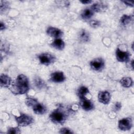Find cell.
Wrapping results in <instances>:
<instances>
[{
	"instance_id": "cell-15",
	"label": "cell",
	"mask_w": 134,
	"mask_h": 134,
	"mask_svg": "<svg viewBox=\"0 0 134 134\" xmlns=\"http://www.w3.org/2000/svg\"><path fill=\"white\" fill-rule=\"evenodd\" d=\"M51 46L57 50H62L64 48L65 43L61 39L57 38L51 43Z\"/></svg>"
},
{
	"instance_id": "cell-17",
	"label": "cell",
	"mask_w": 134,
	"mask_h": 134,
	"mask_svg": "<svg viewBox=\"0 0 134 134\" xmlns=\"http://www.w3.org/2000/svg\"><path fill=\"white\" fill-rule=\"evenodd\" d=\"M120 83L121 84L122 86L126 88H128L131 87L132 85L133 81L131 77H122L120 80Z\"/></svg>"
},
{
	"instance_id": "cell-11",
	"label": "cell",
	"mask_w": 134,
	"mask_h": 134,
	"mask_svg": "<svg viewBox=\"0 0 134 134\" xmlns=\"http://www.w3.org/2000/svg\"><path fill=\"white\" fill-rule=\"evenodd\" d=\"M80 99L81 106L83 109L86 111H90L94 108V104L91 100L86 97L81 98Z\"/></svg>"
},
{
	"instance_id": "cell-10",
	"label": "cell",
	"mask_w": 134,
	"mask_h": 134,
	"mask_svg": "<svg viewBox=\"0 0 134 134\" xmlns=\"http://www.w3.org/2000/svg\"><path fill=\"white\" fill-rule=\"evenodd\" d=\"M46 32L48 35L55 39L59 38L63 35V32L60 29L53 27H49Z\"/></svg>"
},
{
	"instance_id": "cell-21",
	"label": "cell",
	"mask_w": 134,
	"mask_h": 134,
	"mask_svg": "<svg viewBox=\"0 0 134 134\" xmlns=\"http://www.w3.org/2000/svg\"><path fill=\"white\" fill-rule=\"evenodd\" d=\"M34 83L36 87L38 89H42L46 86L45 83L42 79L39 77H36L34 79Z\"/></svg>"
},
{
	"instance_id": "cell-2",
	"label": "cell",
	"mask_w": 134,
	"mask_h": 134,
	"mask_svg": "<svg viewBox=\"0 0 134 134\" xmlns=\"http://www.w3.org/2000/svg\"><path fill=\"white\" fill-rule=\"evenodd\" d=\"M49 118L51 121L55 124H62L66 119V114L62 109L59 108L50 114Z\"/></svg>"
},
{
	"instance_id": "cell-27",
	"label": "cell",
	"mask_w": 134,
	"mask_h": 134,
	"mask_svg": "<svg viewBox=\"0 0 134 134\" xmlns=\"http://www.w3.org/2000/svg\"><path fill=\"white\" fill-rule=\"evenodd\" d=\"M60 133H72L73 132L67 128H62L59 132Z\"/></svg>"
},
{
	"instance_id": "cell-23",
	"label": "cell",
	"mask_w": 134,
	"mask_h": 134,
	"mask_svg": "<svg viewBox=\"0 0 134 134\" xmlns=\"http://www.w3.org/2000/svg\"><path fill=\"white\" fill-rule=\"evenodd\" d=\"M38 101L37 99L31 98V97H27L25 99V103L27 106L29 107H32Z\"/></svg>"
},
{
	"instance_id": "cell-6",
	"label": "cell",
	"mask_w": 134,
	"mask_h": 134,
	"mask_svg": "<svg viewBox=\"0 0 134 134\" xmlns=\"http://www.w3.org/2000/svg\"><path fill=\"white\" fill-rule=\"evenodd\" d=\"M104 61L102 58H96L90 62L91 68L95 71H99L104 67Z\"/></svg>"
},
{
	"instance_id": "cell-5",
	"label": "cell",
	"mask_w": 134,
	"mask_h": 134,
	"mask_svg": "<svg viewBox=\"0 0 134 134\" xmlns=\"http://www.w3.org/2000/svg\"><path fill=\"white\" fill-rule=\"evenodd\" d=\"M132 126V120L130 118H125L118 121V128L122 131L130 130Z\"/></svg>"
},
{
	"instance_id": "cell-1",
	"label": "cell",
	"mask_w": 134,
	"mask_h": 134,
	"mask_svg": "<svg viewBox=\"0 0 134 134\" xmlns=\"http://www.w3.org/2000/svg\"><path fill=\"white\" fill-rule=\"evenodd\" d=\"M29 90V85L28 79L27 76L24 74H19L18 75L10 88L12 92L16 95L24 94L26 93Z\"/></svg>"
},
{
	"instance_id": "cell-24",
	"label": "cell",
	"mask_w": 134,
	"mask_h": 134,
	"mask_svg": "<svg viewBox=\"0 0 134 134\" xmlns=\"http://www.w3.org/2000/svg\"><path fill=\"white\" fill-rule=\"evenodd\" d=\"M7 133L10 134H17L20 133V131L18 127H12L8 129Z\"/></svg>"
},
{
	"instance_id": "cell-29",
	"label": "cell",
	"mask_w": 134,
	"mask_h": 134,
	"mask_svg": "<svg viewBox=\"0 0 134 134\" xmlns=\"http://www.w3.org/2000/svg\"><path fill=\"white\" fill-rule=\"evenodd\" d=\"M80 2L83 4H88L92 3V1L91 0H81Z\"/></svg>"
},
{
	"instance_id": "cell-8",
	"label": "cell",
	"mask_w": 134,
	"mask_h": 134,
	"mask_svg": "<svg viewBox=\"0 0 134 134\" xmlns=\"http://www.w3.org/2000/svg\"><path fill=\"white\" fill-rule=\"evenodd\" d=\"M116 56L118 61L124 62L128 61L130 54L127 51H124L121 50L119 48H117L116 51Z\"/></svg>"
},
{
	"instance_id": "cell-26",
	"label": "cell",
	"mask_w": 134,
	"mask_h": 134,
	"mask_svg": "<svg viewBox=\"0 0 134 134\" xmlns=\"http://www.w3.org/2000/svg\"><path fill=\"white\" fill-rule=\"evenodd\" d=\"M121 104L119 102H116L114 104V106L113 107L114 110L115 111H117L121 109Z\"/></svg>"
},
{
	"instance_id": "cell-7",
	"label": "cell",
	"mask_w": 134,
	"mask_h": 134,
	"mask_svg": "<svg viewBox=\"0 0 134 134\" xmlns=\"http://www.w3.org/2000/svg\"><path fill=\"white\" fill-rule=\"evenodd\" d=\"M50 80L54 83H61L65 81V76L62 72L57 71L51 74Z\"/></svg>"
},
{
	"instance_id": "cell-13",
	"label": "cell",
	"mask_w": 134,
	"mask_h": 134,
	"mask_svg": "<svg viewBox=\"0 0 134 134\" xmlns=\"http://www.w3.org/2000/svg\"><path fill=\"white\" fill-rule=\"evenodd\" d=\"M91 9L94 12H103L106 10L107 6L103 3H96L91 6Z\"/></svg>"
},
{
	"instance_id": "cell-22",
	"label": "cell",
	"mask_w": 134,
	"mask_h": 134,
	"mask_svg": "<svg viewBox=\"0 0 134 134\" xmlns=\"http://www.w3.org/2000/svg\"><path fill=\"white\" fill-rule=\"evenodd\" d=\"M9 8V3L7 1H1L0 2V11L2 13L3 12L7 10Z\"/></svg>"
},
{
	"instance_id": "cell-3",
	"label": "cell",
	"mask_w": 134,
	"mask_h": 134,
	"mask_svg": "<svg viewBox=\"0 0 134 134\" xmlns=\"http://www.w3.org/2000/svg\"><path fill=\"white\" fill-rule=\"evenodd\" d=\"M15 119L18 125L21 127L29 125L33 121L31 116L24 114H21L19 116H15Z\"/></svg>"
},
{
	"instance_id": "cell-16",
	"label": "cell",
	"mask_w": 134,
	"mask_h": 134,
	"mask_svg": "<svg viewBox=\"0 0 134 134\" xmlns=\"http://www.w3.org/2000/svg\"><path fill=\"white\" fill-rule=\"evenodd\" d=\"M79 38L80 40L83 42H88L90 40V35L85 30L82 29L80 31L79 34Z\"/></svg>"
},
{
	"instance_id": "cell-20",
	"label": "cell",
	"mask_w": 134,
	"mask_h": 134,
	"mask_svg": "<svg viewBox=\"0 0 134 134\" xmlns=\"http://www.w3.org/2000/svg\"><path fill=\"white\" fill-rule=\"evenodd\" d=\"M133 18L131 16L124 15L121 16L120 19V22L122 25H127L132 21Z\"/></svg>"
},
{
	"instance_id": "cell-30",
	"label": "cell",
	"mask_w": 134,
	"mask_h": 134,
	"mask_svg": "<svg viewBox=\"0 0 134 134\" xmlns=\"http://www.w3.org/2000/svg\"><path fill=\"white\" fill-rule=\"evenodd\" d=\"M6 28V27H5V25L4 23H3L2 21L1 22V25H0V29H1V30H3L4 29H5Z\"/></svg>"
},
{
	"instance_id": "cell-12",
	"label": "cell",
	"mask_w": 134,
	"mask_h": 134,
	"mask_svg": "<svg viewBox=\"0 0 134 134\" xmlns=\"http://www.w3.org/2000/svg\"><path fill=\"white\" fill-rule=\"evenodd\" d=\"M34 112L37 115H42L44 114L47 111L46 106L38 102L32 107Z\"/></svg>"
},
{
	"instance_id": "cell-25",
	"label": "cell",
	"mask_w": 134,
	"mask_h": 134,
	"mask_svg": "<svg viewBox=\"0 0 134 134\" xmlns=\"http://www.w3.org/2000/svg\"><path fill=\"white\" fill-rule=\"evenodd\" d=\"M100 22L99 20H92L90 21V25L94 28H96L100 26Z\"/></svg>"
},
{
	"instance_id": "cell-4",
	"label": "cell",
	"mask_w": 134,
	"mask_h": 134,
	"mask_svg": "<svg viewBox=\"0 0 134 134\" xmlns=\"http://www.w3.org/2000/svg\"><path fill=\"white\" fill-rule=\"evenodd\" d=\"M38 58L41 64L48 65L53 63L55 60V57L48 53H42L38 56Z\"/></svg>"
},
{
	"instance_id": "cell-9",
	"label": "cell",
	"mask_w": 134,
	"mask_h": 134,
	"mask_svg": "<svg viewBox=\"0 0 134 134\" xmlns=\"http://www.w3.org/2000/svg\"><path fill=\"white\" fill-rule=\"evenodd\" d=\"M110 94L108 91H100L98 94V101L104 105L108 104L110 100Z\"/></svg>"
},
{
	"instance_id": "cell-28",
	"label": "cell",
	"mask_w": 134,
	"mask_h": 134,
	"mask_svg": "<svg viewBox=\"0 0 134 134\" xmlns=\"http://www.w3.org/2000/svg\"><path fill=\"white\" fill-rule=\"evenodd\" d=\"M126 5L129 6H131V7H133V1H122Z\"/></svg>"
},
{
	"instance_id": "cell-19",
	"label": "cell",
	"mask_w": 134,
	"mask_h": 134,
	"mask_svg": "<svg viewBox=\"0 0 134 134\" xmlns=\"http://www.w3.org/2000/svg\"><path fill=\"white\" fill-rule=\"evenodd\" d=\"M93 15H94V12L91 9L86 8L83 10V11L81 14V16L83 19L86 20L91 18Z\"/></svg>"
},
{
	"instance_id": "cell-14",
	"label": "cell",
	"mask_w": 134,
	"mask_h": 134,
	"mask_svg": "<svg viewBox=\"0 0 134 134\" xmlns=\"http://www.w3.org/2000/svg\"><path fill=\"white\" fill-rule=\"evenodd\" d=\"M12 80L10 77L4 74H2L0 77V83L1 86L4 87H8L11 84Z\"/></svg>"
},
{
	"instance_id": "cell-18",
	"label": "cell",
	"mask_w": 134,
	"mask_h": 134,
	"mask_svg": "<svg viewBox=\"0 0 134 134\" xmlns=\"http://www.w3.org/2000/svg\"><path fill=\"white\" fill-rule=\"evenodd\" d=\"M77 95L79 97V98H82L84 97H85V96L89 93V90L88 88L86 86H81L77 91Z\"/></svg>"
}]
</instances>
